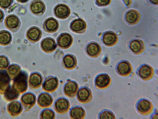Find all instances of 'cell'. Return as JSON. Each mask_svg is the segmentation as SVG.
Returning <instances> with one entry per match:
<instances>
[{
    "mask_svg": "<svg viewBox=\"0 0 158 119\" xmlns=\"http://www.w3.org/2000/svg\"><path fill=\"white\" fill-rule=\"evenodd\" d=\"M137 108L139 112L142 115H147L153 111V106L149 100L147 99L140 100L137 104Z\"/></svg>",
    "mask_w": 158,
    "mask_h": 119,
    "instance_id": "1",
    "label": "cell"
},
{
    "mask_svg": "<svg viewBox=\"0 0 158 119\" xmlns=\"http://www.w3.org/2000/svg\"><path fill=\"white\" fill-rule=\"evenodd\" d=\"M138 74L140 77L144 81H148L152 79L154 75L153 68L148 64L141 66L139 69Z\"/></svg>",
    "mask_w": 158,
    "mask_h": 119,
    "instance_id": "2",
    "label": "cell"
},
{
    "mask_svg": "<svg viewBox=\"0 0 158 119\" xmlns=\"http://www.w3.org/2000/svg\"><path fill=\"white\" fill-rule=\"evenodd\" d=\"M77 97L80 102L85 104L90 102L92 99L91 90L85 87H82L78 90Z\"/></svg>",
    "mask_w": 158,
    "mask_h": 119,
    "instance_id": "3",
    "label": "cell"
},
{
    "mask_svg": "<svg viewBox=\"0 0 158 119\" xmlns=\"http://www.w3.org/2000/svg\"><path fill=\"white\" fill-rule=\"evenodd\" d=\"M111 82V79L107 74L102 73L98 75L96 77L95 81V84L98 88L104 89L109 86Z\"/></svg>",
    "mask_w": 158,
    "mask_h": 119,
    "instance_id": "4",
    "label": "cell"
},
{
    "mask_svg": "<svg viewBox=\"0 0 158 119\" xmlns=\"http://www.w3.org/2000/svg\"><path fill=\"white\" fill-rule=\"evenodd\" d=\"M54 12L57 18L63 19L69 16L70 13V10L66 5L59 4L55 7Z\"/></svg>",
    "mask_w": 158,
    "mask_h": 119,
    "instance_id": "5",
    "label": "cell"
},
{
    "mask_svg": "<svg viewBox=\"0 0 158 119\" xmlns=\"http://www.w3.org/2000/svg\"><path fill=\"white\" fill-rule=\"evenodd\" d=\"M58 85V80L57 78L54 77H49L44 81L42 88L46 92H52L55 91Z\"/></svg>",
    "mask_w": 158,
    "mask_h": 119,
    "instance_id": "6",
    "label": "cell"
},
{
    "mask_svg": "<svg viewBox=\"0 0 158 119\" xmlns=\"http://www.w3.org/2000/svg\"><path fill=\"white\" fill-rule=\"evenodd\" d=\"M73 42L72 36L68 33L61 34L57 39V45L60 47L66 49L71 45Z\"/></svg>",
    "mask_w": 158,
    "mask_h": 119,
    "instance_id": "7",
    "label": "cell"
},
{
    "mask_svg": "<svg viewBox=\"0 0 158 119\" xmlns=\"http://www.w3.org/2000/svg\"><path fill=\"white\" fill-rule=\"evenodd\" d=\"M116 70L119 75L123 77H127L131 73L132 68L131 64L129 62L123 61L118 64Z\"/></svg>",
    "mask_w": 158,
    "mask_h": 119,
    "instance_id": "8",
    "label": "cell"
},
{
    "mask_svg": "<svg viewBox=\"0 0 158 119\" xmlns=\"http://www.w3.org/2000/svg\"><path fill=\"white\" fill-rule=\"evenodd\" d=\"M54 109L56 112L60 114H64L69 110L70 105L69 101L64 98L58 99L55 102Z\"/></svg>",
    "mask_w": 158,
    "mask_h": 119,
    "instance_id": "9",
    "label": "cell"
},
{
    "mask_svg": "<svg viewBox=\"0 0 158 119\" xmlns=\"http://www.w3.org/2000/svg\"><path fill=\"white\" fill-rule=\"evenodd\" d=\"M86 24L85 21L81 18L74 20L70 24V28L73 32L82 33L85 32Z\"/></svg>",
    "mask_w": 158,
    "mask_h": 119,
    "instance_id": "10",
    "label": "cell"
},
{
    "mask_svg": "<svg viewBox=\"0 0 158 119\" xmlns=\"http://www.w3.org/2000/svg\"><path fill=\"white\" fill-rule=\"evenodd\" d=\"M42 50L46 53H50L54 51L56 47L55 40L50 37H47L43 39L41 43Z\"/></svg>",
    "mask_w": 158,
    "mask_h": 119,
    "instance_id": "11",
    "label": "cell"
},
{
    "mask_svg": "<svg viewBox=\"0 0 158 119\" xmlns=\"http://www.w3.org/2000/svg\"><path fill=\"white\" fill-rule=\"evenodd\" d=\"M15 88L19 92H23L27 87V76L21 73L16 78L14 82Z\"/></svg>",
    "mask_w": 158,
    "mask_h": 119,
    "instance_id": "12",
    "label": "cell"
},
{
    "mask_svg": "<svg viewBox=\"0 0 158 119\" xmlns=\"http://www.w3.org/2000/svg\"><path fill=\"white\" fill-rule=\"evenodd\" d=\"M38 105L42 108L50 107L52 104L53 99L49 94L44 92L40 94L38 98Z\"/></svg>",
    "mask_w": 158,
    "mask_h": 119,
    "instance_id": "13",
    "label": "cell"
},
{
    "mask_svg": "<svg viewBox=\"0 0 158 119\" xmlns=\"http://www.w3.org/2000/svg\"><path fill=\"white\" fill-rule=\"evenodd\" d=\"M78 85L74 81L67 82L65 85L64 91L65 95L67 96L73 98L77 94L78 90Z\"/></svg>",
    "mask_w": 158,
    "mask_h": 119,
    "instance_id": "14",
    "label": "cell"
},
{
    "mask_svg": "<svg viewBox=\"0 0 158 119\" xmlns=\"http://www.w3.org/2000/svg\"><path fill=\"white\" fill-rule=\"evenodd\" d=\"M57 20L53 17L47 19L43 24V28L46 32L52 33L56 32L59 28Z\"/></svg>",
    "mask_w": 158,
    "mask_h": 119,
    "instance_id": "15",
    "label": "cell"
},
{
    "mask_svg": "<svg viewBox=\"0 0 158 119\" xmlns=\"http://www.w3.org/2000/svg\"><path fill=\"white\" fill-rule=\"evenodd\" d=\"M86 51L89 56L93 58H96L101 54V48L97 43L91 42L87 45Z\"/></svg>",
    "mask_w": 158,
    "mask_h": 119,
    "instance_id": "16",
    "label": "cell"
},
{
    "mask_svg": "<svg viewBox=\"0 0 158 119\" xmlns=\"http://www.w3.org/2000/svg\"><path fill=\"white\" fill-rule=\"evenodd\" d=\"M41 31L37 27H33L31 28L27 33L28 39L33 42L38 41L41 38Z\"/></svg>",
    "mask_w": 158,
    "mask_h": 119,
    "instance_id": "17",
    "label": "cell"
},
{
    "mask_svg": "<svg viewBox=\"0 0 158 119\" xmlns=\"http://www.w3.org/2000/svg\"><path fill=\"white\" fill-rule=\"evenodd\" d=\"M30 9L35 14L39 15L44 13L45 10L44 3L40 0H36L33 2L30 5Z\"/></svg>",
    "mask_w": 158,
    "mask_h": 119,
    "instance_id": "18",
    "label": "cell"
},
{
    "mask_svg": "<svg viewBox=\"0 0 158 119\" xmlns=\"http://www.w3.org/2000/svg\"><path fill=\"white\" fill-rule=\"evenodd\" d=\"M118 40L117 35L114 32L109 31L105 32L103 37V43L108 46H112L114 45Z\"/></svg>",
    "mask_w": 158,
    "mask_h": 119,
    "instance_id": "19",
    "label": "cell"
},
{
    "mask_svg": "<svg viewBox=\"0 0 158 119\" xmlns=\"http://www.w3.org/2000/svg\"><path fill=\"white\" fill-rule=\"evenodd\" d=\"M129 47L132 51L136 55L141 54L143 52L144 48L143 42L139 39L132 41L130 43Z\"/></svg>",
    "mask_w": 158,
    "mask_h": 119,
    "instance_id": "20",
    "label": "cell"
},
{
    "mask_svg": "<svg viewBox=\"0 0 158 119\" xmlns=\"http://www.w3.org/2000/svg\"><path fill=\"white\" fill-rule=\"evenodd\" d=\"M63 63L65 68L69 70L73 69L77 64L76 58L72 55L67 54L64 57Z\"/></svg>",
    "mask_w": 158,
    "mask_h": 119,
    "instance_id": "21",
    "label": "cell"
},
{
    "mask_svg": "<svg viewBox=\"0 0 158 119\" xmlns=\"http://www.w3.org/2000/svg\"><path fill=\"white\" fill-rule=\"evenodd\" d=\"M43 78L41 75L37 73L32 74L29 78V82L31 86L33 88H38L42 84Z\"/></svg>",
    "mask_w": 158,
    "mask_h": 119,
    "instance_id": "22",
    "label": "cell"
},
{
    "mask_svg": "<svg viewBox=\"0 0 158 119\" xmlns=\"http://www.w3.org/2000/svg\"><path fill=\"white\" fill-rule=\"evenodd\" d=\"M140 15L137 11L131 10L127 12L125 15L126 21L131 24H135L139 21Z\"/></svg>",
    "mask_w": 158,
    "mask_h": 119,
    "instance_id": "23",
    "label": "cell"
},
{
    "mask_svg": "<svg viewBox=\"0 0 158 119\" xmlns=\"http://www.w3.org/2000/svg\"><path fill=\"white\" fill-rule=\"evenodd\" d=\"M70 115L72 119H83L85 117V112L82 107H75L71 109Z\"/></svg>",
    "mask_w": 158,
    "mask_h": 119,
    "instance_id": "24",
    "label": "cell"
},
{
    "mask_svg": "<svg viewBox=\"0 0 158 119\" xmlns=\"http://www.w3.org/2000/svg\"><path fill=\"white\" fill-rule=\"evenodd\" d=\"M6 24L7 26L11 29L17 28L19 24L18 18L14 15H10L7 17L6 20Z\"/></svg>",
    "mask_w": 158,
    "mask_h": 119,
    "instance_id": "25",
    "label": "cell"
},
{
    "mask_svg": "<svg viewBox=\"0 0 158 119\" xmlns=\"http://www.w3.org/2000/svg\"><path fill=\"white\" fill-rule=\"evenodd\" d=\"M22 100L28 107H32L35 102L36 97L33 94L27 93L23 96Z\"/></svg>",
    "mask_w": 158,
    "mask_h": 119,
    "instance_id": "26",
    "label": "cell"
},
{
    "mask_svg": "<svg viewBox=\"0 0 158 119\" xmlns=\"http://www.w3.org/2000/svg\"><path fill=\"white\" fill-rule=\"evenodd\" d=\"M11 40V36L10 33L6 31L0 32V43L2 45L9 44Z\"/></svg>",
    "mask_w": 158,
    "mask_h": 119,
    "instance_id": "27",
    "label": "cell"
},
{
    "mask_svg": "<svg viewBox=\"0 0 158 119\" xmlns=\"http://www.w3.org/2000/svg\"><path fill=\"white\" fill-rule=\"evenodd\" d=\"M9 81V77L6 73L0 72V90L5 89L8 84Z\"/></svg>",
    "mask_w": 158,
    "mask_h": 119,
    "instance_id": "28",
    "label": "cell"
},
{
    "mask_svg": "<svg viewBox=\"0 0 158 119\" xmlns=\"http://www.w3.org/2000/svg\"><path fill=\"white\" fill-rule=\"evenodd\" d=\"M54 112L51 109H45L41 113L40 118L42 119H52L55 118Z\"/></svg>",
    "mask_w": 158,
    "mask_h": 119,
    "instance_id": "29",
    "label": "cell"
},
{
    "mask_svg": "<svg viewBox=\"0 0 158 119\" xmlns=\"http://www.w3.org/2000/svg\"><path fill=\"white\" fill-rule=\"evenodd\" d=\"M21 108L20 104L18 102H14L10 103L9 107L10 112L14 113H17L20 112Z\"/></svg>",
    "mask_w": 158,
    "mask_h": 119,
    "instance_id": "30",
    "label": "cell"
},
{
    "mask_svg": "<svg viewBox=\"0 0 158 119\" xmlns=\"http://www.w3.org/2000/svg\"><path fill=\"white\" fill-rule=\"evenodd\" d=\"M100 119H115L114 114L111 111L108 110H105L100 114Z\"/></svg>",
    "mask_w": 158,
    "mask_h": 119,
    "instance_id": "31",
    "label": "cell"
},
{
    "mask_svg": "<svg viewBox=\"0 0 158 119\" xmlns=\"http://www.w3.org/2000/svg\"><path fill=\"white\" fill-rule=\"evenodd\" d=\"M17 94L15 90L10 88L7 90L5 94V96L7 99H12L17 97Z\"/></svg>",
    "mask_w": 158,
    "mask_h": 119,
    "instance_id": "32",
    "label": "cell"
},
{
    "mask_svg": "<svg viewBox=\"0 0 158 119\" xmlns=\"http://www.w3.org/2000/svg\"><path fill=\"white\" fill-rule=\"evenodd\" d=\"M9 70L10 74L15 75L19 72V68L16 65H11L10 67Z\"/></svg>",
    "mask_w": 158,
    "mask_h": 119,
    "instance_id": "33",
    "label": "cell"
},
{
    "mask_svg": "<svg viewBox=\"0 0 158 119\" xmlns=\"http://www.w3.org/2000/svg\"><path fill=\"white\" fill-rule=\"evenodd\" d=\"M8 62L7 58L4 56H0V67L5 68L7 67Z\"/></svg>",
    "mask_w": 158,
    "mask_h": 119,
    "instance_id": "34",
    "label": "cell"
},
{
    "mask_svg": "<svg viewBox=\"0 0 158 119\" xmlns=\"http://www.w3.org/2000/svg\"><path fill=\"white\" fill-rule=\"evenodd\" d=\"M11 2L12 0H0V6L3 8L8 7Z\"/></svg>",
    "mask_w": 158,
    "mask_h": 119,
    "instance_id": "35",
    "label": "cell"
},
{
    "mask_svg": "<svg viewBox=\"0 0 158 119\" xmlns=\"http://www.w3.org/2000/svg\"><path fill=\"white\" fill-rule=\"evenodd\" d=\"M97 4L101 6L108 5L110 2V0H96Z\"/></svg>",
    "mask_w": 158,
    "mask_h": 119,
    "instance_id": "36",
    "label": "cell"
},
{
    "mask_svg": "<svg viewBox=\"0 0 158 119\" xmlns=\"http://www.w3.org/2000/svg\"><path fill=\"white\" fill-rule=\"evenodd\" d=\"M125 4L127 6H129L130 5L131 3V0H123Z\"/></svg>",
    "mask_w": 158,
    "mask_h": 119,
    "instance_id": "37",
    "label": "cell"
},
{
    "mask_svg": "<svg viewBox=\"0 0 158 119\" xmlns=\"http://www.w3.org/2000/svg\"><path fill=\"white\" fill-rule=\"evenodd\" d=\"M150 2L155 4H157L158 3V0H149Z\"/></svg>",
    "mask_w": 158,
    "mask_h": 119,
    "instance_id": "38",
    "label": "cell"
},
{
    "mask_svg": "<svg viewBox=\"0 0 158 119\" xmlns=\"http://www.w3.org/2000/svg\"><path fill=\"white\" fill-rule=\"evenodd\" d=\"M3 15L2 12L0 10V21L3 18Z\"/></svg>",
    "mask_w": 158,
    "mask_h": 119,
    "instance_id": "39",
    "label": "cell"
},
{
    "mask_svg": "<svg viewBox=\"0 0 158 119\" xmlns=\"http://www.w3.org/2000/svg\"><path fill=\"white\" fill-rule=\"evenodd\" d=\"M153 119H157L158 118V114H155L154 115L153 117L152 118Z\"/></svg>",
    "mask_w": 158,
    "mask_h": 119,
    "instance_id": "40",
    "label": "cell"
},
{
    "mask_svg": "<svg viewBox=\"0 0 158 119\" xmlns=\"http://www.w3.org/2000/svg\"><path fill=\"white\" fill-rule=\"evenodd\" d=\"M18 1L21 2H27L28 0H17Z\"/></svg>",
    "mask_w": 158,
    "mask_h": 119,
    "instance_id": "41",
    "label": "cell"
}]
</instances>
